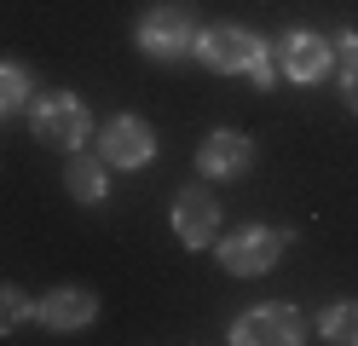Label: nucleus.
Instances as JSON below:
<instances>
[{
	"mask_svg": "<svg viewBox=\"0 0 358 346\" xmlns=\"http://www.w3.org/2000/svg\"><path fill=\"white\" fill-rule=\"evenodd\" d=\"M196 58H203L214 75H249L255 87H272V52L260 46V35L237 29V23H214V29L196 35Z\"/></svg>",
	"mask_w": 358,
	"mask_h": 346,
	"instance_id": "nucleus-1",
	"label": "nucleus"
},
{
	"mask_svg": "<svg viewBox=\"0 0 358 346\" xmlns=\"http://www.w3.org/2000/svg\"><path fill=\"white\" fill-rule=\"evenodd\" d=\"M29 127H35L41 145H52V150H81L87 127H93V110H87L76 92H41V99H29Z\"/></svg>",
	"mask_w": 358,
	"mask_h": 346,
	"instance_id": "nucleus-2",
	"label": "nucleus"
},
{
	"mask_svg": "<svg viewBox=\"0 0 358 346\" xmlns=\"http://www.w3.org/2000/svg\"><path fill=\"white\" fill-rule=\"evenodd\" d=\"M196 12L191 6H173V0H162V6H150L139 17V52L156 58V64H173V58H185L191 46H196Z\"/></svg>",
	"mask_w": 358,
	"mask_h": 346,
	"instance_id": "nucleus-3",
	"label": "nucleus"
},
{
	"mask_svg": "<svg viewBox=\"0 0 358 346\" xmlns=\"http://www.w3.org/2000/svg\"><path fill=\"white\" fill-rule=\"evenodd\" d=\"M283 243H289V237L272 231V225H243V231H231V237L220 243V266H226L231 277H260V271L278 266Z\"/></svg>",
	"mask_w": 358,
	"mask_h": 346,
	"instance_id": "nucleus-4",
	"label": "nucleus"
},
{
	"mask_svg": "<svg viewBox=\"0 0 358 346\" xmlns=\"http://www.w3.org/2000/svg\"><path fill=\"white\" fill-rule=\"evenodd\" d=\"M99 156H104V168H150V156H156V133L150 122H139V115H116L104 133H99Z\"/></svg>",
	"mask_w": 358,
	"mask_h": 346,
	"instance_id": "nucleus-5",
	"label": "nucleus"
},
{
	"mask_svg": "<svg viewBox=\"0 0 358 346\" xmlns=\"http://www.w3.org/2000/svg\"><path fill=\"white\" fill-rule=\"evenodd\" d=\"M272 64L283 69L289 81L312 87V81L329 75V41L312 35V29H289V35H278V46H272Z\"/></svg>",
	"mask_w": 358,
	"mask_h": 346,
	"instance_id": "nucleus-6",
	"label": "nucleus"
},
{
	"mask_svg": "<svg viewBox=\"0 0 358 346\" xmlns=\"http://www.w3.org/2000/svg\"><path fill=\"white\" fill-rule=\"evenodd\" d=\"M231 340L237 346H295L301 340V312L289 306H255L231 323Z\"/></svg>",
	"mask_w": 358,
	"mask_h": 346,
	"instance_id": "nucleus-7",
	"label": "nucleus"
},
{
	"mask_svg": "<svg viewBox=\"0 0 358 346\" xmlns=\"http://www.w3.org/2000/svg\"><path fill=\"white\" fill-rule=\"evenodd\" d=\"M249 161H255V138L231 133V127H214L203 138V150H196V168L208 179H237V173H249Z\"/></svg>",
	"mask_w": 358,
	"mask_h": 346,
	"instance_id": "nucleus-8",
	"label": "nucleus"
},
{
	"mask_svg": "<svg viewBox=\"0 0 358 346\" xmlns=\"http://www.w3.org/2000/svg\"><path fill=\"white\" fill-rule=\"evenodd\" d=\"M214 231H220V208H214L208 191H179L173 196V237L185 248H208Z\"/></svg>",
	"mask_w": 358,
	"mask_h": 346,
	"instance_id": "nucleus-9",
	"label": "nucleus"
},
{
	"mask_svg": "<svg viewBox=\"0 0 358 346\" xmlns=\"http://www.w3.org/2000/svg\"><path fill=\"white\" fill-rule=\"evenodd\" d=\"M35 317L47 323L52 335H70V329H87L99 317V294L93 289H52L47 300L35 306Z\"/></svg>",
	"mask_w": 358,
	"mask_h": 346,
	"instance_id": "nucleus-10",
	"label": "nucleus"
},
{
	"mask_svg": "<svg viewBox=\"0 0 358 346\" xmlns=\"http://www.w3.org/2000/svg\"><path fill=\"white\" fill-rule=\"evenodd\" d=\"M64 185H70L76 202H104V156L70 150V168H64Z\"/></svg>",
	"mask_w": 358,
	"mask_h": 346,
	"instance_id": "nucleus-11",
	"label": "nucleus"
},
{
	"mask_svg": "<svg viewBox=\"0 0 358 346\" xmlns=\"http://www.w3.org/2000/svg\"><path fill=\"white\" fill-rule=\"evenodd\" d=\"M29 99H35L29 69H24V64H0V122H12V115L24 110Z\"/></svg>",
	"mask_w": 358,
	"mask_h": 346,
	"instance_id": "nucleus-12",
	"label": "nucleus"
},
{
	"mask_svg": "<svg viewBox=\"0 0 358 346\" xmlns=\"http://www.w3.org/2000/svg\"><path fill=\"white\" fill-rule=\"evenodd\" d=\"M318 329H324V340H335V346H358V300H341V306H329Z\"/></svg>",
	"mask_w": 358,
	"mask_h": 346,
	"instance_id": "nucleus-13",
	"label": "nucleus"
},
{
	"mask_svg": "<svg viewBox=\"0 0 358 346\" xmlns=\"http://www.w3.org/2000/svg\"><path fill=\"white\" fill-rule=\"evenodd\" d=\"M24 317H35V306H29V300L17 294L12 283H0V335H12Z\"/></svg>",
	"mask_w": 358,
	"mask_h": 346,
	"instance_id": "nucleus-14",
	"label": "nucleus"
},
{
	"mask_svg": "<svg viewBox=\"0 0 358 346\" xmlns=\"http://www.w3.org/2000/svg\"><path fill=\"white\" fill-rule=\"evenodd\" d=\"M341 99H347V110L358 115V52L347 58V69H341Z\"/></svg>",
	"mask_w": 358,
	"mask_h": 346,
	"instance_id": "nucleus-15",
	"label": "nucleus"
}]
</instances>
